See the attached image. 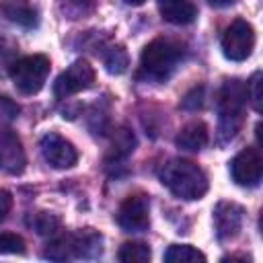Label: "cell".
I'll return each mask as SVG.
<instances>
[{
    "mask_svg": "<svg viewBox=\"0 0 263 263\" xmlns=\"http://www.w3.org/2000/svg\"><path fill=\"white\" fill-rule=\"evenodd\" d=\"M160 183L179 199H201L210 185L205 173L185 158L166 160L160 168Z\"/></svg>",
    "mask_w": 263,
    "mask_h": 263,
    "instance_id": "1",
    "label": "cell"
},
{
    "mask_svg": "<svg viewBox=\"0 0 263 263\" xmlns=\"http://www.w3.org/2000/svg\"><path fill=\"white\" fill-rule=\"evenodd\" d=\"M181 55H183V47L177 41L158 37V39L150 41L140 55L142 74L150 80H164L171 76V72L179 64Z\"/></svg>",
    "mask_w": 263,
    "mask_h": 263,
    "instance_id": "2",
    "label": "cell"
},
{
    "mask_svg": "<svg viewBox=\"0 0 263 263\" xmlns=\"http://www.w3.org/2000/svg\"><path fill=\"white\" fill-rule=\"evenodd\" d=\"M247 101L245 82L232 78L226 80L218 92V113H220V136L230 140L236 136L242 121V107Z\"/></svg>",
    "mask_w": 263,
    "mask_h": 263,
    "instance_id": "3",
    "label": "cell"
},
{
    "mask_svg": "<svg viewBox=\"0 0 263 263\" xmlns=\"http://www.w3.org/2000/svg\"><path fill=\"white\" fill-rule=\"evenodd\" d=\"M49 74V60L41 53L25 55L10 68V78L23 95H35L43 88Z\"/></svg>",
    "mask_w": 263,
    "mask_h": 263,
    "instance_id": "4",
    "label": "cell"
},
{
    "mask_svg": "<svg viewBox=\"0 0 263 263\" xmlns=\"http://www.w3.org/2000/svg\"><path fill=\"white\" fill-rule=\"evenodd\" d=\"M220 47H222L224 58L232 62H245L253 53V47H255L253 25L245 18H236L234 23H230L222 35Z\"/></svg>",
    "mask_w": 263,
    "mask_h": 263,
    "instance_id": "5",
    "label": "cell"
},
{
    "mask_svg": "<svg viewBox=\"0 0 263 263\" xmlns=\"http://www.w3.org/2000/svg\"><path fill=\"white\" fill-rule=\"evenodd\" d=\"M95 82V70L86 60H76L70 64L53 82L55 99H68L80 90L90 88Z\"/></svg>",
    "mask_w": 263,
    "mask_h": 263,
    "instance_id": "6",
    "label": "cell"
},
{
    "mask_svg": "<svg viewBox=\"0 0 263 263\" xmlns=\"http://www.w3.org/2000/svg\"><path fill=\"white\" fill-rule=\"evenodd\" d=\"M117 224L125 232H142L150 224V203L142 193L127 195L117 210Z\"/></svg>",
    "mask_w": 263,
    "mask_h": 263,
    "instance_id": "7",
    "label": "cell"
},
{
    "mask_svg": "<svg viewBox=\"0 0 263 263\" xmlns=\"http://www.w3.org/2000/svg\"><path fill=\"white\" fill-rule=\"evenodd\" d=\"M263 160L257 148H242L230 162L232 181L240 187H255L261 181Z\"/></svg>",
    "mask_w": 263,
    "mask_h": 263,
    "instance_id": "8",
    "label": "cell"
},
{
    "mask_svg": "<svg viewBox=\"0 0 263 263\" xmlns=\"http://www.w3.org/2000/svg\"><path fill=\"white\" fill-rule=\"evenodd\" d=\"M39 148H41V154L45 158V162L53 168H70L76 164L78 160V152L74 148V144L66 138H62L60 134H45L39 142Z\"/></svg>",
    "mask_w": 263,
    "mask_h": 263,
    "instance_id": "9",
    "label": "cell"
},
{
    "mask_svg": "<svg viewBox=\"0 0 263 263\" xmlns=\"http://www.w3.org/2000/svg\"><path fill=\"white\" fill-rule=\"evenodd\" d=\"M245 210L234 201H220L214 208V230L220 240L234 238L242 228Z\"/></svg>",
    "mask_w": 263,
    "mask_h": 263,
    "instance_id": "10",
    "label": "cell"
},
{
    "mask_svg": "<svg viewBox=\"0 0 263 263\" xmlns=\"http://www.w3.org/2000/svg\"><path fill=\"white\" fill-rule=\"evenodd\" d=\"M27 156L21 140L12 132H0V168L8 175H18L25 171Z\"/></svg>",
    "mask_w": 263,
    "mask_h": 263,
    "instance_id": "11",
    "label": "cell"
},
{
    "mask_svg": "<svg viewBox=\"0 0 263 263\" xmlns=\"http://www.w3.org/2000/svg\"><path fill=\"white\" fill-rule=\"evenodd\" d=\"M70 238H72V255L74 257L92 259V257L101 255V251H103V236L92 228L78 230L76 234H70Z\"/></svg>",
    "mask_w": 263,
    "mask_h": 263,
    "instance_id": "12",
    "label": "cell"
},
{
    "mask_svg": "<svg viewBox=\"0 0 263 263\" xmlns=\"http://www.w3.org/2000/svg\"><path fill=\"white\" fill-rule=\"evenodd\" d=\"M158 10L162 18L173 25H187L197 16V8L191 0H158Z\"/></svg>",
    "mask_w": 263,
    "mask_h": 263,
    "instance_id": "13",
    "label": "cell"
},
{
    "mask_svg": "<svg viewBox=\"0 0 263 263\" xmlns=\"http://www.w3.org/2000/svg\"><path fill=\"white\" fill-rule=\"evenodd\" d=\"M175 144L183 150L189 152H197L208 144V127L201 121H191L187 123L175 138Z\"/></svg>",
    "mask_w": 263,
    "mask_h": 263,
    "instance_id": "14",
    "label": "cell"
},
{
    "mask_svg": "<svg viewBox=\"0 0 263 263\" xmlns=\"http://www.w3.org/2000/svg\"><path fill=\"white\" fill-rule=\"evenodd\" d=\"M2 12L8 21L12 23H18L23 27H33L37 23V10L25 2V0H10L2 6Z\"/></svg>",
    "mask_w": 263,
    "mask_h": 263,
    "instance_id": "15",
    "label": "cell"
},
{
    "mask_svg": "<svg viewBox=\"0 0 263 263\" xmlns=\"http://www.w3.org/2000/svg\"><path fill=\"white\" fill-rule=\"evenodd\" d=\"M29 226L39 236H53V234H58V230L62 226V220L55 214H49V212H35L29 218Z\"/></svg>",
    "mask_w": 263,
    "mask_h": 263,
    "instance_id": "16",
    "label": "cell"
},
{
    "mask_svg": "<svg viewBox=\"0 0 263 263\" xmlns=\"http://www.w3.org/2000/svg\"><path fill=\"white\" fill-rule=\"evenodd\" d=\"M166 263H197L205 261V255L191 245H171L164 253Z\"/></svg>",
    "mask_w": 263,
    "mask_h": 263,
    "instance_id": "17",
    "label": "cell"
},
{
    "mask_svg": "<svg viewBox=\"0 0 263 263\" xmlns=\"http://www.w3.org/2000/svg\"><path fill=\"white\" fill-rule=\"evenodd\" d=\"M103 64L109 74H123L129 66V55L123 49V45H111L103 53Z\"/></svg>",
    "mask_w": 263,
    "mask_h": 263,
    "instance_id": "18",
    "label": "cell"
},
{
    "mask_svg": "<svg viewBox=\"0 0 263 263\" xmlns=\"http://www.w3.org/2000/svg\"><path fill=\"white\" fill-rule=\"evenodd\" d=\"M150 257V247L144 242H123L117 251V259L121 263H148Z\"/></svg>",
    "mask_w": 263,
    "mask_h": 263,
    "instance_id": "19",
    "label": "cell"
},
{
    "mask_svg": "<svg viewBox=\"0 0 263 263\" xmlns=\"http://www.w3.org/2000/svg\"><path fill=\"white\" fill-rule=\"evenodd\" d=\"M43 257H45V259H51V261H66V259L74 257V255H72V238H70V234L53 238V240L47 245Z\"/></svg>",
    "mask_w": 263,
    "mask_h": 263,
    "instance_id": "20",
    "label": "cell"
},
{
    "mask_svg": "<svg viewBox=\"0 0 263 263\" xmlns=\"http://www.w3.org/2000/svg\"><path fill=\"white\" fill-rule=\"evenodd\" d=\"M25 240L14 232H0V255H23Z\"/></svg>",
    "mask_w": 263,
    "mask_h": 263,
    "instance_id": "21",
    "label": "cell"
},
{
    "mask_svg": "<svg viewBox=\"0 0 263 263\" xmlns=\"http://www.w3.org/2000/svg\"><path fill=\"white\" fill-rule=\"evenodd\" d=\"M134 146H136L134 134L127 132V129H119L117 136H115V140H113V152L117 156H125V154H129L134 150Z\"/></svg>",
    "mask_w": 263,
    "mask_h": 263,
    "instance_id": "22",
    "label": "cell"
},
{
    "mask_svg": "<svg viewBox=\"0 0 263 263\" xmlns=\"http://www.w3.org/2000/svg\"><path fill=\"white\" fill-rule=\"evenodd\" d=\"M247 97L251 99L253 109L261 111V72H255L247 82Z\"/></svg>",
    "mask_w": 263,
    "mask_h": 263,
    "instance_id": "23",
    "label": "cell"
},
{
    "mask_svg": "<svg viewBox=\"0 0 263 263\" xmlns=\"http://www.w3.org/2000/svg\"><path fill=\"white\" fill-rule=\"evenodd\" d=\"M18 111H21V107H18L12 99L0 97V121H4V123L14 121V119L18 117Z\"/></svg>",
    "mask_w": 263,
    "mask_h": 263,
    "instance_id": "24",
    "label": "cell"
},
{
    "mask_svg": "<svg viewBox=\"0 0 263 263\" xmlns=\"http://www.w3.org/2000/svg\"><path fill=\"white\" fill-rule=\"evenodd\" d=\"M181 105H183L185 109H197V107H201V105H203V86L191 88V90L185 95V99H183Z\"/></svg>",
    "mask_w": 263,
    "mask_h": 263,
    "instance_id": "25",
    "label": "cell"
},
{
    "mask_svg": "<svg viewBox=\"0 0 263 263\" xmlns=\"http://www.w3.org/2000/svg\"><path fill=\"white\" fill-rule=\"evenodd\" d=\"M10 208H12V195L4 187H0V222L8 216Z\"/></svg>",
    "mask_w": 263,
    "mask_h": 263,
    "instance_id": "26",
    "label": "cell"
},
{
    "mask_svg": "<svg viewBox=\"0 0 263 263\" xmlns=\"http://www.w3.org/2000/svg\"><path fill=\"white\" fill-rule=\"evenodd\" d=\"M212 6H230V4H234L236 0H208Z\"/></svg>",
    "mask_w": 263,
    "mask_h": 263,
    "instance_id": "27",
    "label": "cell"
},
{
    "mask_svg": "<svg viewBox=\"0 0 263 263\" xmlns=\"http://www.w3.org/2000/svg\"><path fill=\"white\" fill-rule=\"evenodd\" d=\"M125 4H129V6H140V4H144L146 0H123Z\"/></svg>",
    "mask_w": 263,
    "mask_h": 263,
    "instance_id": "28",
    "label": "cell"
}]
</instances>
